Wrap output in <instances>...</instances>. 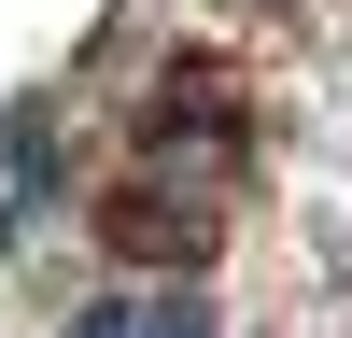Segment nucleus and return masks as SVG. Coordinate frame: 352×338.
<instances>
[{"label":"nucleus","mask_w":352,"mask_h":338,"mask_svg":"<svg viewBox=\"0 0 352 338\" xmlns=\"http://www.w3.org/2000/svg\"><path fill=\"white\" fill-rule=\"evenodd\" d=\"M240 169H254V84L226 71V56H169L155 99H141V155H127V183L99 197V240L141 254V268H197V254L226 240Z\"/></svg>","instance_id":"f257e3e1"},{"label":"nucleus","mask_w":352,"mask_h":338,"mask_svg":"<svg viewBox=\"0 0 352 338\" xmlns=\"http://www.w3.org/2000/svg\"><path fill=\"white\" fill-rule=\"evenodd\" d=\"M56 338H155V310H127V296H99V310H71Z\"/></svg>","instance_id":"f03ea898"}]
</instances>
